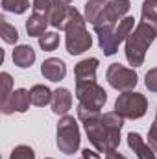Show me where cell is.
I'll use <instances>...</instances> for the list:
<instances>
[{"label":"cell","mask_w":157,"mask_h":159,"mask_svg":"<svg viewBox=\"0 0 157 159\" xmlns=\"http://www.w3.org/2000/svg\"><path fill=\"white\" fill-rule=\"evenodd\" d=\"M78 119L83 122L85 133L91 144L98 150V154L115 152L120 144V129L124 126V119L117 111L100 113L78 106Z\"/></svg>","instance_id":"obj_1"},{"label":"cell","mask_w":157,"mask_h":159,"mask_svg":"<svg viewBox=\"0 0 157 159\" xmlns=\"http://www.w3.org/2000/svg\"><path fill=\"white\" fill-rule=\"evenodd\" d=\"M157 37V30L154 26L141 22L126 39V59L131 67H141L144 63L146 52Z\"/></svg>","instance_id":"obj_2"},{"label":"cell","mask_w":157,"mask_h":159,"mask_svg":"<svg viewBox=\"0 0 157 159\" xmlns=\"http://www.w3.org/2000/svg\"><path fill=\"white\" fill-rule=\"evenodd\" d=\"M85 19L79 13L78 17L70 22V26L65 30L67 37H65V44H67V52L70 56H79L83 52H87L92 46V37L85 28Z\"/></svg>","instance_id":"obj_3"},{"label":"cell","mask_w":157,"mask_h":159,"mask_svg":"<svg viewBox=\"0 0 157 159\" xmlns=\"http://www.w3.org/2000/svg\"><path fill=\"white\" fill-rule=\"evenodd\" d=\"M79 128L78 120L70 115H63L57 122V148L65 156L76 154L79 148Z\"/></svg>","instance_id":"obj_4"},{"label":"cell","mask_w":157,"mask_h":159,"mask_svg":"<svg viewBox=\"0 0 157 159\" xmlns=\"http://www.w3.org/2000/svg\"><path fill=\"white\" fill-rule=\"evenodd\" d=\"M115 111L122 119H141L148 111V100L141 93H133V91L122 93L118 94L117 102H115Z\"/></svg>","instance_id":"obj_5"},{"label":"cell","mask_w":157,"mask_h":159,"mask_svg":"<svg viewBox=\"0 0 157 159\" xmlns=\"http://www.w3.org/2000/svg\"><path fill=\"white\" fill-rule=\"evenodd\" d=\"M76 98L79 106L92 111H100L107 102V93L96 81H85V83H76Z\"/></svg>","instance_id":"obj_6"},{"label":"cell","mask_w":157,"mask_h":159,"mask_svg":"<svg viewBox=\"0 0 157 159\" xmlns=\"http://www.w3.org/2000/svg\"><path fill=\"white\" fill-rule=\"evenodd\" d=\"M105 78H107L109 85L113 89H117L120 93H128V91L135 89L139 76L133 69H128L120 63H113V65H109V69L105 72Z\"/></svg>","instance_id":"obj_7"},{"label":"cell","mask_w":157,"mask_h":159,"mask_svg":"<svg viewBox=\"0 0 157 159\" xmlns=\"http://www.w3.org/2000/svg\"><path fill=\"white\" fill-rule=\"evenodd\" d=\"M131 7V2L129 0H109L98 19L96 24H111V26H117V22H120L126 13L129 11ZM94 24V26H96Z\"/></svg>","instance_id":"obj_8"},{"label":"cell","mask_w":157,"mask_h":159,"mask_svg":"<svg viewBox=\"0 0 157 159\" xmlns=\"http://www.w3.org/2000/svg\"><path fill=\"white\" fill-rule=\"evenodd\" d=\"M30 104H32V98H30V91L26 89H17L11 93V96L0 104V109L4 115H11V113H26L30 109Z\"/></svg>","instance_id":"obj_9"},{"label":"cell","mask_w":157,"mask_h":159,"mask_svg":"<svg viewBox=\"0 0 157 159\" xmlns=\"http://www.w3.org/2000/svg\"><path fill=\"white\" fill-rule=\"evenodd\" d=\"M92 28H94V34L98 35V44H100L104 56H115L118 50V43H117V37H115V28L117 26L96 24Z\"/></svg>","instance_id":"obj_10"},{"label":"cell","mask_w":157,"mask_h":159,"mask_svg":"<svg viewBox=\"0 0 157 159\" xmlns=\"http://www.w3.org/2000/svg\"><path fill=\"white\" fill-rule=\"evenodd\" d=\"M41 74L50 81H61L67 74V65L59 57H48L41 65Z\"/></svg>","instance_id":"obj_11"},{"label":"cell","mask_w":157,"mask_h":159,"mask_svg":"<svg viewBox=\"0 0 157 159\" xmlns=\"http://www.w3.org/2000/svg\"><path fill=\"white\" fill-rule=\"evenodd\" d=\"M96 69H98V59H96V57H87V59H81L78 65H76V69H74L76 83L96 81Z\"/></svg>","instance_id":"obj_12"},{"label":"cell","mask_w":157,"mask_h":159,"mask_svg":"<svg viewBox=\"0 0 157 159\" xmlns=\"http://www.w3.org/2000/svg\"><path fill=\"white\" fill-rule=\"evenodd\" d=\"M128 146L133 150V154L139 159H157V154L152 150V146L148 143H144V139L135 131L128 133Z\"/></svg>","instance_id":"obj_13"},{"label":"cell","mask_w":157,"mask_h":159,"mask_svg":"<svg viewBox=\"0 0 157 159\" xmlns=\"http://www.w3.org/2000/svg\"><path fill=\"white\" fill-rule=\"evenodd\" d=\"M50 106H52V111L56 115H67L69 109L72 107V94H70V91L65 89V87L56 89L54 94H52Z\"/></svg>","instance_id":"obj_14"},{"label":"cell","mask_w":157,"mask_h":159,"mask_svg":"<svg viewBox=\"0 0 157 159\" xmlns=\"http://www.w3.org/2000/svg\"><path fill=\"white\" fill-rule=\"evenodd\" d=\"M48 24H50V19L46 15L32 13L30 19L26 20V32H28L30 37H41L43 34H46Z\"/></svg>","instance_id":"obj_15"},{"label":"cell","mask_w":157,"mask_h":159,"mask_svg":"<svg viewBox=\"0 0 157 159\" xmlns=\"http://www.w3.org/2000/svg\"><path fill=\"white\" fill-rule=\"evenodd\" d=\"M35 61V52L32 46L28 44H20L13 50V63L19 67V69H28L32 67Z\"/></svg>","instance_id":"obj_16"},{"label":"cell","mask_w":157,"mask_h":159,"mask_svg":"<svg viewBox=\"0 0 157 159\" xmlns=\"http://www.w3.org/2000/svg\"><path fill=\"white\" fill-rule=\"evenodd\" d=\"M105 4H107V2H100V0H87V2H85V9H83V19L94 26V24L98 22V19H100V15H102V11H104Z\"/></svg>","instance_id":"obj_17"},{"label":"cell","mask_w":157,"mask_h":159,"mask_svg":"<svg viewBox=\"0 0 157 159\" xmlns=\"http://www.w3.org/2000/svg\"><path fill=\"white\" fill-rule=\"evenodd\" d=\"M52 94L54 91H50L46 85H34L30 89V98H32V104L37 106V107H43L46 104L52 102Z\"/></svg>","instance_id":"obj_18"},{"label":"cell","mask_w":157,"mask_h":159,"mask_svg":"<svg viewBox=\"0 0 157 159\" xmlns=\"http://www.w3.org/2000/svg\"><path fill=\"white\" fill-rule=\"evenodd\" d=\"M141 13H142V22L157 30V0H144Z\"/></svg>","instance_id":"obj_19"},{"label":"cell","mask_w":157,"mask_h":159,"mask_svg":"<svg viewBox=\"0 0 157 159\" xmlns=\"http://www.w3.org/2000/svg\"><path fill=\"white\" fill-rule=\"evenodd\" d=\"M133 24H135V19L133 17H124L120 22L117 24V28H115V37H117V43H124V41L128 39V35L133 32Z\"/></svg>","instance_id":"obj_20"},{"label":"cell","mask_w":157,"mask_h":159,"mask_svg":"<svg viewBox=\"0 0 157 159\" xmlns=\"http://www.w3.org/2000/svg\"><path fill=\"white\" fill-rule=\"evenodd\" d=\"M0 35H2L4 43H7V44H15V43L19 41V32H17V28L11 26L4 17H0Z\"/></svg>","instance_id":"obj_21"},{"label":"cell","mask_w":157,"mask_h":159,"mask_svg":"<svg viewBox=\"0 0 157 159\" xmlns=\"http://www.w3.org/2000/svg\"><path fill=\"white\" fill-rule=\"evenodd\" d=\"M37 39H39V46L44 52H54L59 46V35L56 32H46V34H43Z\"/></svg>","instance_id":"obj_22"},{"label":"cell","mask_w":157,"mask_h":159,"mask_svg":"<svg viewBox=\"0 0 157 159\" xmlns=\"http://www.w3.org/2000/svg\"><path fill=\"white\" fill-rule=\"evenodd\" d=\"M28 7H30V0H2V9L15 15L24 13Z\"/></svg>","instance_id":"obj_23"},{"label":"cell","mask_w":157,"mask_h":159,"mask_svg":"<svg viewBox=\"0 0 157 159\" xmlns=\"http://www.w3.org/2000/svg\"><path fill=\"white\" fill-rule=\"evenodd\" d=\"M0 83H2V96H0V104H4L9 96H11V87H13V80L7 72H2L0 74Z\"/></svg>","instance_id":"obj_24"},{"label":"cell","mask_w":157,"mask_h":159,"mask_svg":"<svg viewBox=\"0 0 157 159\" xmlns=\"http://www.w3.org/2000/svg\"><path fill=\"white\" fill-rule=\"evenodd\" d=\"M9 159H35V152L26 144H19V146L13 148Z\"/></svg>","instance_id":"obj_25"},{"label":"cell","mask_w":157,"mask_h":159,"mask_svg":"<svg viewBox=\"0 0 157 159\" xmlns=\"http://www.w3.org/2000/svg\"><path fill=\"white\" fill-rule=\"evenodd\" d=\"M54 0H34V13H39V15H50V11L54 9Z\"/></svg>","instance_id":"obj_26"},{"label":"cell","mask_w":157,"mask_h":159,"mask_svg":"<svg viewBox=\"0 0 157 159\" xmlns=\"http://www.w3.org/2000/svg\"><path fill=\"white\" fill-rule=\"evenodd\" d=\"M144 85L148 91L152 93H157V69H150L144 76Z\"/></svg>","instance_id":"obj_27"},{"label":"cell","mask_w":157,"mask_h":159,"mask_svg":"<svg viewBox=\"0 0 157 159\" xmlns=\"http://www.w3.org/2000/svg\"><path fill=\"white\" fill-rule=\"evenodd\" d=\"M148 144L152 146V150L157 154V119L154 120V124L150 126V131H148Z\"/></svg>","instance_id":"obj_28"},{"label":"cell","mask_w":157,"mask_h":159,"mask_svg":"<svg viewBox=\"0 0 157 159\" xmlns=\"http://www.w3.org/2000/svg\"><path fill=\"white\" fill-rule=\"evenodd\" d=\"M81 157H83V159H100V156H98L96 152H92V150L85 148V150L81 152Z\"/></svg>","instance_id":"obj_29"},{"label":"cell","mask_w":157,"mask_h":159,"mask_svg":"<svg viewBox=\"0 0 157 159\" xmlns=\"http://www.w3.org/2000/svg\"><path fill=\"white\" fill-rule=\"evenodd\" d=\"M105 159H126L122 154H118L117 150L115 152H109V154H105Z\"/></svg>","instance_id":"obj_30"},{"label":"cell","mask_w":157,"mask_h":159,"mask_svg":"<svg viewBox=\"0 0 157 159\" xmlns=\"http://www.w3.org/2000/svg\"><path fill=\"white\" fill-rule=\"evenodd\" d=\"M56 6H61V7H69L72 4V0H54Z\"/></svg>","instance_id":"obj_31"},{"label":"cell","mask_w":157,"mask_h":159,"mask_svg":"<svg viewBox=\"0 0 157 159\" xmlns=\"http://www.w3.org/2000/svg\"><path fill=\"white\" fill-rule=\"evenodd\" d=\"M100 2H109V0H100Z\"/></svg>","instance_id":"obj_32"},{"label":"cell","mask_w":157,"mask_h":159,"mask_svg":"<svg viewBox=\"0 0 157 159\" xmlns=\"http://www.w3.org/2000/svg\"><path fill=\"white\" fill-rule=\"evenodd\" d=\"M46 159H52V157H46Z\"/></svg>","instance_id":"obj_33"},{"label":"cell","mask_w":157,"mask_h":159,"mask_svg":"<svg viewBox=\"0 0 157 159\" xmlns=\"http://www.w3.org/2000/svg\"><path fill=\"white\" fill-rule=\"evenodd\" d=\"M81 159H83V157H81Z\"/></svg>","instance_id":"obj_34"}]
</instances>
